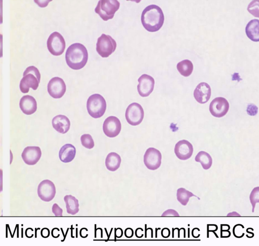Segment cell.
Masks as SVG:
<instances>
[{"label":"cell","mask_w":259,"mask_h":246,"mask_svg":"<svg viewBox=\"0 0 259 246\" xmlns=\"http://www.w3.org/2000/svg\"><path fill=\"white\" fill-rule=\"evenodd\" d=\"M164 16L161 9L156 5L146 7L141 15L143 26L148 31L155 32L159 30L163 24Z\"/></svg>","instance_id":"6da1fadb"},{"label":"cell","mask_w":259,"mask_h":246,"mask_svg":"<svg viewBox=\"0 0 259 246\" xmlns=\"http://www.w3.org/2000/svg\"><path fill=\"white\" fill-rule=\"evenodd\" d=\"M88 59V53L85 47L82 44L75 43L67 48L65 59L68 66L74 70L83 68Z\"/></svg>","instance_id":"7a4b0ae2"},{"label":"cell","mask_w":259,"mask_h":246,"mask_svg":"<svg viewBox=\"0 0 259 246\" xmlns=\"http://www.w3.org/2000/svg\"><path fill=\"white\" fill-rule=\"evenodd\" d=\"M23 76L19 85L22 93L28 92L30 88L34 90L37 89L40 82V74L36 67L34 66H28L24 72Z\"/></svg>","instance_id":"3957f363"},{"label":"cell","mask_w":259,"mask_h":246,"mask_svg":"<svg viewBox=\"0 0 259 246\" xmlns=\"http://www.w3.org/2000/svg\"><path fill=\"white\" fill-rule=\"evenodd\" d=\"M106 102L99 94L91 95L88 99L87 108L89 115L94 118L101 117L106 110Z\"/></svg>","instance_id":"277c9868"},{"label":"cell","mask_w":259,"mask_h":246,"mask_svg":"<svg viewBox=\"0 0 259 246\" xmlns=\"http://www.w3.org/2000/svg\"><path fill=\"white\" fill-rule=\"evenodd\" d=\"M119 6L120 3L116 0H101L98 2L95 11L104 21H107L113 18Z\"/></svg>","instance_id":"5b68a950"},{"label":"cell","mask_w":259,"mask_h":246,"mask_svg":"<svg viewBox=\"0 0 259 246\" xmlns=\"http://www.w3.org/2000/svg\"><path fill=\"white\" fill-rule=\"evenodd\" d=\"M116 48L115 41L109 35L103 33L97 40L96 51L103 58L108 57L114 52Z\"/></svg>","instance_id":"8992f818"},{"label":"cell","mask_w":259,"mask_h":246,"mask_svg":"<svg viewBox=\"0 0 259 246\" xmlns=\"http://www.w3.org/2000/svg\"><path fill=\"white\" fill-rule=\"evenodd\" d=\"M65 41L63 36L58 32L52 33L47 40V47L53 55H61L65 49Z\"/></svg>","instance_id":"52a82bcc"},{"label":"cell","mask_w":259,"mask_h":246,"mask_svg":"<svg viewBox=\"0 0 259 246\" xmlns=\"http://www.w3.org/2000/svg\"><path fill=\"white\" fill-rule=\"evenodd\" d=\"M144 110L138 103L130 104L125 111V118L128 123L133 126L140 124L144 118Z\"/></svg>","instance_id":"ba28073f"},{"label":"cell","mask_w":259,"mask_h":246,"mask_svg":"<svg viewBox=\"0 0 259 246\" xmlns=\"http://www.w3.org/2000/svg\"><path fill=\"white\" fill-rule=\"evenodd\" d=\"M162 156L160 152L154 148H149L144 155V162L147 168L150 170L158 169L161 163Z\"/></svg>","instance_id":"9c48e42d"},{"label":"cell","mask_w":259,"mask_h":246,"mask_svg":"<svg viewBox=\"0 0 259 246\" xmlns=\"http://www.w3.org/2000/svg\"><path fill=\"white\" fill-rule=\"evenodd\" d=\"M209 109L213 116L221 118L227 113L229 109V103L224 97H218L211 101Z\"/></svg>","instance_id":"30bf717a"},{"label":"cell","mask_w":259,"mask_h":246,"mask_svg":"<svg viewBox=\"0 0 259 246\" xmlns=\"http://www.w3.org/2000/svg\"><path fill=\"white\" fill-rule=\"evenodd\" d=\"M37 194L44 201H51L56 194V188L54 184L49 180L41 181L38 186Z\"/></svg>","instance_id":"8fae6325"},{"label":"cell","mask_w":259,"mask_h":246,"mask_svg":"<svg viewBox=\"0 0 259 246\" xmlns=\"http://www.w3.org/2000/svg\"><path fill=\"white\" fill-rule=\"evenodd\" d=\"M66 90V84L61 78L54 77L48 83V93L54 98H61L65 94Z\"/></svg>","instance_id":"7c38bea8"},{"label":"cell","mask_w":259,"mask_h":246,"mask_svg":"<svg viewBox=\"0 0 259 246\" xmlns=\"http://www.w3.org/2000/svg\"><path fill=\"white\" fill-rule=\"evenodd\" d=\"M121 129L120 121L115 116L107 117L103 123V132L108 137H114L117 136L119 134Z\"/></svg>","instance_id":"4fadbf2b"},{"label":"cell","mask_w":259,"mask_h":246,"mask_svg":"<svg viewBox=\"0 0 259 246\" xmlns=\"http://www.w3.org/2000/svg\"><path fill=\"white\" fill-rule=\"evenodd\" d=\"M139 84L137 90L139 94L142 97L149 96L153 91L154 87V79L151 76L143 74L138 79Z\"/></svg>","instance_id":"5bb4252c"},{"label":"cell","mask_w":259,"mask_h":246,"mask_svg":"<svg viewBox=\"0 0 259 246\" xmlns=\"http://www.w3.org/2000/svg\"><path fill=\"white\" fill-rule=\"evenodd\" d=\"M41 156V151L39 147L28 146L23 151L21 157L27 165H33L39 161Z\"/></svg>","instance_id":"9a60e30c"},{"label":"cell","mask_w":259,"mask_h":246,"mask_svg":"<svg viewBox=\"0 0 259 246\" xmlns=\"http://www.w3.org/2000/svg\"><path fill=\"white\" fill-rule=\"evenodd\" d=\"M174 150L176 156L179 159L185 160L192 156L193 147L189 141L183 139L176 144Z\"/></svg>","instance_id":"2e32d148"},{"label":"cell","mask_w":259,"mask_h":246,"mask_svg":"<svg viewBox=\"0 0 259 246\" xmlns=\"http://www.w3.org/2000/svg\"><path fill=\"white\" fill-rule=\"evenodd\" d=\"M193 94L195 99L198 103H205L210 97V87L205 82L200 83L195 89Z\"/></svg>","instance_id":"e0dca14e"},{"label":"cell","mask_w":259,"mask_h":246,"mask_svg":"<svg viewBox=\"0 0 259 246\" xmlns=\"http://www.w3.org/2000/svg\"><path fill=\"white\" fill-rule=\"evenodd\" d=\"M19 106L22 112L27 115L34 113L37 109L35 99L28 95H24L20 99Z\"/></svg>","instance_id":"ac0fdd59"},{"label":"cell","mask_w":259,"mask_h":246,"mask_svg":"<svg viewBox=\"0 0 259 246\" xmlns=\"http://www.w3.org/2000/svg\"><path fill=\"white\" fill-rule=\"evenodd\" d=\"M53 128L58 132L64 134L69 129L70 122L69 119L63 115L54 117L52 121Z\"/></svg>","instance_id":"d6986e66"},{"label":"cell","mask_w":259,"mask_h":246,"mask_svg":"<svg viewBox=\"0 0 259 246\" xmlns=\"http://www.w3.org/2000/svg\"><path fill=\"white\" fill-rule=\"evenodd\" d=\"M76 154L75 147L70 144H66L63 146L59 153L60 160L64 163H68L72 161Z\"/></svg>","instance_id":"ffe728a7"},{"label":"cell","mask_w":259,"mask_h":246,"mask_svg":"<svg viewBox=\"0 0 259 246\" xmlns=\"http://www.w3.org/2000/svg\"><path fill=\"white\" fill-rule=\"evenodd\" d=\"M245 32L247 37L253 42L259 41V20H250L245 27Z\"/></svg>","instance_id":"44dd1931"},{"label":"cell","mask_w":259,"mask_h":246,"mask_svg":"<svg viewBox=\"0 0 259 246\" xmlns=\"http://www.w3.org/2000/svg\"><path fill=\"white\" fill-rule=\"evenodd\" d=\"M120 156L116 153H109L105 159V165L107 169L111 171L116 170L121 163Z\"/></svg>","instance_id":"7402d4cb"},{"label":"cell","mask_w":259,"mask_h":246,"mask_svg":"<svg viewBox=\"0 0 259 246\" xmlns=\"http://www.w3.org/2000/svg\"><path fill=\"white\" fill-rule=\"evenodd\" d=\"M64 200L68 214L74 215L79 212L78 200L74 196L67 195L64 196Z\"/></svg>","instance_id":"603a6c76"},{"label":"cell","mask_w":259,"mask_h":246,"mask_svg":"<svg viewBox=\"0 0 259 246\" xmlns=\"http://www.w3.org/2000/svg\"><path fill=\"white\" fill-rule=\"evenodd\" d=\"M177 68L181 75L188 77L193 72V64L190 60L184 59L178 63Z\"/></svg>","instance_id":"cb8c5ba5"},{"label":"cell","mask_w":259,"mask_h":246,"mask_svg":"<svg viewBox=\"0 0 259 246\" xmlns=\"http://www.w3.org/2000/svg\"><path fill=\"white\" fill-rule=\"evenodd\" d=\"M195 160L196 162H200L204 169H208L211 166L212 163V158L210 155L204 151H200L196 155Z\"/></svg>","instance_id":"d4e9b609"},{"label":"cell","mask_w":259,"mask_h":246,"mask_svg":"<svg viewBox=\"0 0 259 246\" xmlns=\"http://www.w3.org/2000/svg\"><path fill=\"white\" fill-rule=\"evenodd\" d=\"M193 196L196 197L199 200L200 199L199 197L196 196L191 192L187 190L184 188H180L177 190V200L183 205H186L189 200V198Z\"/></svg>","instance_id":"484cf974"},{"label":"cell","mask_w":259,"mask_h":246,"mask_svg":"<svg viewBox=\"0 0 259 246\" xmlns=\"http://www.w3.org/2000/svg\"><path fill=\"white\" fill-rule=\"evenodd\" d=\"M82 145L85 148L91 149L94 148L95 144L92 136L89 134H84L80 137Z\"/></svg>","instance_id":"4316f807"},{"label":"cell","mask_w":259,"mask_h":246,"mask_svg":"<svg viewBox=\"0 0 259 246\" xmlns=\"http://www.w3.org/2000/svg\"><path fill=\"white\" fill-rule=\"evenodd\" d=\"M249 199L252 206V213L254 211L255 204L259 202V187L254 188L250 194Z\"/></svg>","instance_id":"83f0119b"},{"label":"cell","mask_w":259,"mask_h":246,"mask_svg":"<svg viewBox=\"0 0 259 246\" xmlns=\"http://www.w3.org/2000/svg\"><path fill=\"white\" fill-rule=\"evenodd\" d=\"M244 226L241 224H237L235 225L233 230L234 235L237 238H241L244 235L243 232Z\"/></svg>","instance_id":"f1b7e54d"},{"label":"cell","mask_w":259,"mask_h":246,"mask_svg":"<svg viewBox=\"0 0 259 246\" xmlns=\"http://www.w3.org/2000/svg\"><path fill=\"white\" fill-rule=\"evenodd\" d=\"M228 225H221V237H228L230 235V232L229 231L230 229V226Z\"/></svg>","instance_id":"f546056e"},{"label":"cell","mask_w":259,"mask_h":246,"mask_svg":"<svg viewBox=\"0 0 259 246\" xmlns=\"http://www.w3.org/2000/svg\"><path fill=\"white\" fill-rule=\"evenodd\" d=\"M52 212L56 216H62L63 213L62 209L59 206L57 203H54L52 206Z\"/></svg>","instance_id":"4dcf8cb0"},{"label":"cell","mask_w":259,"mask_h":246,"mask_svg":"<svg viewBox=\"0 0 259 246\" xmlns=\"http://www.w3.org/2000/svg\"><path fill=\"white\" fill-rule=\"evenodd\" d=\"M179 214L175 210L169 209L165 211L162 216H179Z\"/></svg>","instance_id":"1f68e13d"},{"label":"cell","mask_w":259,"mask_h":246,"mask_svg":"<svg viewBox=\"0 0 259 246\" xmlns=\"http://www.w3.org/2000/svg\"><path fill=\"white\" fill-rule=\"evenodd\" d=\"M134 234L133 230L132 228H127L124 231V235L127 238L133 237Z\"/></svg>","instance_id":"d6a6232c"},{"label":"cell","mask_w":259,"mask_h":246,"mask_svg":"<svg viewBox=\"0 0 259 246\" xmlns=\"http://www.w3.org/2000/svg\"><path fill=\"white\" fill-rule=\"evenodd\" d=\"M40 234L44 238H47L50 235V231L47 228H44L41 230Z\"/></svg>","instance_id":"836d02e7"},{"label":"cell","mask_w":259,"mask_h":246,"mask_svg":"<svg viewBox=\"0 0 259 246\" xmlns=\"http://www.w3.org/2000/svg\"><path fill=\"white\" fill-rule=\"evenodd\" d=\"M161 235L164 238L168 237L170 235V230L167 228H163L161 231Z\"/></svg>","instance_id":"e575fe53"},{"label":"cell","mask_w":259,"mask_h":246,"mask_svg":"<svg viewBox=\"0 0 259 246\" xmlns=\"http://www.w3.org/2000/svg\"><path fill=\"white\" fill-rule=\"evenodd\" d=\"M123 235V230L120 228H117L115 229V236H116L118 238H120Z\"/></svg>","instance_id":"d590c367"},{"label":"cell","mask_w":259,"mask_h":246,"mask_svg":"<svg viewBox=\"0 0 259 246\" xmlns=\"http://www.w3.org/2000/svg\"><path fill=\"white\" fill-rule=\"evenodd\" d=\"M3 23V1L0 0V24Z\"/></svg>","instance_id":"8d00e7d4"},{"label":"cell","mask_w":259,"mask_h":246,"mask_svg":"<svg viewBox=\"0 0 259 246\" xmlns=\"http://www.w3.org/2000/svg\"><path fill=\"white\" fill-rule=\"evenodd\" d=\"M3 56V35L0 34V57Z\"/></svg>","instance_id":"74e56055"},{"label":"cell","mask_w":259,"mask_h":246,"mask_svg":"<svg viewBox=\"0 0 259 246\" xmlns=\"http://www.w3.org/2000/svg\"><path fill=\"white\" fill-rule=\"evenodd\" d=\"M3 191V170L0 169V193Z\"/></svg>","instance_id":"f35d334b"},{"label":"cell","mask_w":259,"mask_h":246,"mask_svg":"<svg viewBox=\"0 0 259 246\" xmlns=\"http://www.w3.org/2000/svg\"><path fill=\"white\" fill-rule=\"evenodd\" d=\"M233 214L229 213L227 216H240L239 214H237L236 212H232Z\"/></svg>","instance_id":"ab89813d"}]
</instances>
